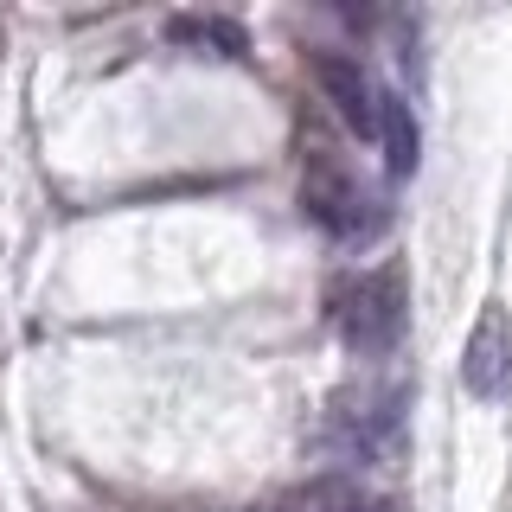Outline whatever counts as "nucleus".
Here are the masks:
<instances>
[{
	"label": "nucleus",
	"instance_id": "423d86ee",
	"mask_svg": "<svg viewBox=\"0 0 512 512\" xmlns=\"http://www.w3.org/2000/svg\"><path fill=\"white\" fill-rule=\"evenodd\" d=\"M282 512H365V500L346 487V480H314V487L288 493Z\"/></svg>",
	"mask_w": 512,
	"mask_h": 512
},
{
	"label": "nucleus",
	"instance_id": "39448f33",
	"mask_svg": "<svg viewBox=\"0 0 512 512\" xmlns=\"http://www.w3.org/2000/svg\"><path fill=\"white\" fill-rule=\"evenodd\" d=\"M378 141H384V160H391L397 180L416 173V160H423V135H416L410 103H397V96H384V103H378Z\"/></svg>",
	"mask_w": 512,
	"mask_h": 512
},
{
	"label": "nucleus",
	"instance_id": "7ed1b4c3",
	"mask_svg": "<svg viewBox=\"0 0 512 512\" xmlns=\"http://www.w3.org/2000/svg\"><path fill=\"white\" fill-rule=\"evenodd\" d=\"M301 58H308L320 96L333 103V116H340L352 135H378V103H384V96L372 90L365 64L352 58V52H327V45H314V52H301Z\"/></svg>",
	"mask_w": 512,
	"mask_h": 512
},
{
	"label": "nucleus",
	"instance_id": "20e7f679",
	"mask_svg": "<svg viewBox=\"0 0 512 512\" xmlns=\"http://www.w3.org/2000/svg\"><path fill=\"white\" fill-rule=\"evenodd\" d=\"M506 372H512V327H506L500 308H487V314H480V327H474V340H468L461 378H468L474 397H500Z\"/></svg>",
	"mask_w": 512,
	"mask_h": 512
},
{
	"label": "nucleus",
	"instance_id": "0eeeda50",
	"mask_svg": "<svg viewBox=\"0 0 512 512\" xmlns=\"http://www.w3.org/2000/svg\"><path fill=\"white\" fill-rule=\"evenodd\" d=\"M173 39H199V45H224V58H244V32L231 20H173Z\"/></svg>",
	"mask_w": 512,
	"mask_h": 512
},
{
	"label": "nucleus",
	"instance_id": "f257e3e1",
	"mask_svg": "<svg viewBox=\"0 0 512 512\" xmlns=\"http://www.w3.org/2000/svg\"><path fill=\"white\" fill-rule=\"evenodd\" d=\"M333 320L340 333L359 352H384L404 327V269L384 263V269H365V276H340L333 282Z\"/></svg>",
	"mask_w": 512,
	"mask_h": 512
},
{
	"label": "nucleus",
	"instance_id": "f03ea898",
	"mask_svg": "<svg viewBox=\"0 0 512 512\" xmlns=\"http://www.w3.org/2000/svg\"><path fill=\"white\" fill-rule=\"evenodd\" d=\"M301 212H308L327 237H352V231H359L365 199H359V186H352V173L340 167V154H327V148L301 154Z\"/></svg>",
	"mask_w": 512,
	"mask_h": 512
}]
</instances>
